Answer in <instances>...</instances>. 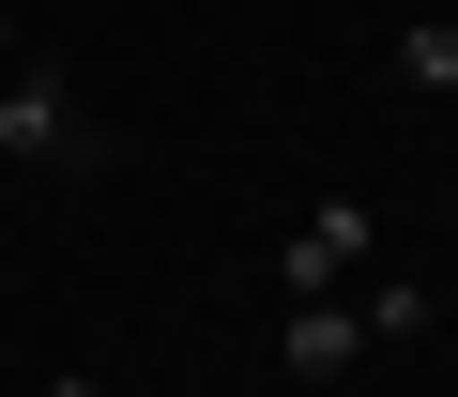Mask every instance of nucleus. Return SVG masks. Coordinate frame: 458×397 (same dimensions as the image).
Returning <instances> with one entry per match:
<instances>
[{"label":"nucleus","mask_w":458,"mask_h":397,"mask_svg":"<svg viewBox=\"0 0 458 397\" xmlns=\"http://www.w3.org/2000/svg\"><path fill=\"white\" fill-rule=\"evenodd\" d=\"M397 92H458V16H412L397 31Z\"/></svg>","instance_id":"obj_5"},{"label":"nucleus","mask_w":458,"mask_h":397,"mask_svg":"<svg viewBox=\"0 0 458 397\" xmlns=\"http://www.w3.org/2000/svg\"><path fill=\"white\" fill-rule=\"evenodd\" d=\"M0 153L16 168H107V138H92V107L62 77H0Z\"/></svg>","instance_id":"obj_1"},{"label":"nucleus","mask_w":458,"mask_h":397,"mask_svg":"<svg viewBox=\"0 0 458 397\" xmlns=\"http://www.w3.org/2000/svg\"><path fill=\"white\" fill-rule=\"evenodd\" d=\"M0 62H16V16H0Z\"/></svg>","instance_id":"obj_7"},{"label":"nucleus","mask_w":458,"mask_h":397,"mask_svg":"<svg viewBox=\"0 0 458 397\" xmlns=\"http://www.w3.org/2000/svg\"><path fill=\"white\" fill-rule=\"evenodd\" d=\"M352 275H367V198H306L291 245H276V291H291V306H336Z\"/></svg>","instance_id":"obj_2"},{"label":"nucleus","mask_w":458,"mask_h":397,"mask_svg":"<svg viewBox=\"0 0 458 397\" xmlns=\"http://www.w3.org/2000/svg\"><path fill=\"white\" fill-rule=\"evenodd\" d=\"M31 397H107V382H92V367H62V382H31Z\"/></svg>","instance_id":"obj_6"},{"label":"nucleus","mask_w":458,"mask_h":397,"mask_svg":"<svg viewBox=\"0 0 458 397\" xmlns=\"http://www.w3.org/2000/svg\"><path fill=\"white\" fill-rule=\"evenodd\" d=\"M276 367H291V382H352V367H367L352 291H336V306H291V321H276Z\"/></svg>","instance_id":"obj_3"},{"label":"nucleus","mask_w":458,"mask_h":397,"mask_svg":"<svg viewBox=\"0 0 458 397\" xmlns=\"http://www.w3.org/2000/svg\"><path fill=\"white\" fill-rule=\"evenodd\" d=\"M352 321H367V351H382V336H428L443 306H428V275H382V260H367V275H352Z\"/></svg>","instance_id":"obj_4"}]
</instances>
